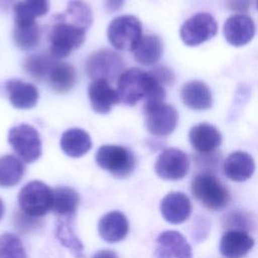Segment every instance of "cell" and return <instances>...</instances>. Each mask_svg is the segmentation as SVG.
<instances>
[{
    "instance_id": "cell-20",
    "label": "cell",
    "mask_w": 258,
    "mask_h": 258,
    "mask_svg": "<svg viewBox=\"0 0 258 258\" xmlns=\"http://www.w3.org/2000/svg\"><path fill=\"white\" fill-rule=\"evenodd\" d=\"M98 231L105 241L116 243L126 237L129 231V223L123 213L113 211L99 220Z\"/></svg>"
},
{
    "instance_id": "cell-8",
    "label": "cell",
    "mask_w": 258,
    "mask_h": 258,
    "mask_svg": "<svg viewBox=\"0 0 258 258\" xmlns=\"http://www.w3.org/2000/svg\"><path fill=\"white\" fill-rule=\"evenodd\" d=\"M8 142L16 154L25 162L37 160L42 152L41 139L37 130L29 124L12 127L8 133Z\"/></svg>"
},
{
    "instance_id": "cell-36",
    "label": "cell",
    "mask_w": 258,
    "mask_h": 258,
    "mask_svg": "<svg viewBox=\"0 0 258 258\" xmlns=\"http://www.w3.org/2000/svg\"><path fill=\"white\" fill-rule=\"evenodd\" d=\"M250 0H228L227 5L232 10L236 11H246L249 7Z\"/></svg>"
},
{
    "instance_id": "cell-25",
    "label": "cell",
    "mask_w": 258,
    "mask_h": 258,
    "mask_svg": "<svg viewBox=\"0 0 258 258\" xmlns=\"http://www.w3.org/2000/svg\"><path fill=\"white\" fill-rule=\"evenodd\" d=\"M50 89L56 93H67L71 91L77 82L75 69L63 61H56L47 77Z\"/></svg>"
},
{
    "instance_id": "cell-17",
    "label": "cell",
    "mask_w": 258,
    "mask_h": 258,
    "mask_svg": "<svg viewBox=\"0 0 258 258\" xmlns=\"http://www.w3.org/2000/svg\"><path fill=\"white\" fill-rule=\"evenodd\" d=\"M254 246V239L241 230H228L220 240V252L226 258L245 256Z\"/></svg>"
},
{
    "instance_id": "cell-4",
    "label": "cell",
    "mask_w": 258,
    "mask_h": 258,
    "mask_svg": "<svg viewBox=\"0 0 258 258\" xmlns=\"http://www.w3.org/2000/svg\"><path fill=\"white\" fill-rule=\"evenodd\" d=\"M53 190L40 180L27 182L19 191L18 204L21 212L32 218H39L52 210Z\"/></svg>"
},
{
    "instance_id": "cell-3",
    "label": "cell",
    "mask_w": 258,
    "mask_h": 258,
    "mask_svg": "<svg viewBox=\"0 0 258 258\" xmlns=\"http://www.w3.org/2000/svg\"><path fill=\"white\" fill-rule=\"evenodd\" d=\"M190 190L201 204L213 211L224 209L230 201L228 188L211 172L197 174L191 180Z\"/></svg>"
},
{
    "instance_id": "cell-16",
    "label": "cell",
    "mask_w": 258,
    "mask_h": 258,
    "mask_svg": "<svg viewBox=\"0 0 258 258\" xmlns=\"http://www.w3.org/2000/svg\"><path fill=\"white\" fill-rule=\"evenodd\" d=\"M188 138L191 146L201 154L214 152L222 143L221 132L209 123H200L191 127Z\"/></svg>"
},
{
    "instance_id": "cell-31",
    "label": "cell",
    "mask_w": 258,
    "mask_h": 258,
    "mask_svg": "<svg viewBox=\"0 0 258 258\" xmlns=\"http://www.w3.org/2000/svg\"><path fill=\"white\" fill-rule=\"evenodd\" d=\"M59 15L86 29L93 23L92 10L83 0H70L66 10Z\"/></svg>"
},
{
    "instance_id": "cell-2",
    "label": "cell",
    "mask_w": 258,
    "mask_h": 258,
    "mask_svg": "<svg viewBox=\"0 0 258 258\" xmlns=\"http://www.w3.org/2000/svg\"><path fill=\"white\" fill-rule=\"evenodd\" d=\"M88 29L55 14L48 33L50 43L49 52L55 58L68 56L73 50L82 45L86 39Z\"/></svg>"
},
{
    "instance_id": "cell-15",
    "label": "cell",
    "mask_w": 258,
    "mask_h": 258,
    "mask_svg": "<svg viewBox=\"0 0 258 258\" xmlns=\"http://www.w3.org/2000/svg\"><path fill=\"white\" fill-rule=\"evenodd\" d=\"M160 212L170 224L183 223L190 216L191 204L188 197L181 191L167 194L160 203Z\"/></svg>"
},
{
    "instance_id": "cell-32",
    "label": "cell",
    "mask_w": 258,
    "mask_h": 258,
    "mask_svg": "<svg viewBox=\"0 0 258 258\" xmlns=\"http://www.w3.org/2000/svg\"><path fill=\"white\" fill-rule=\"evenodd\" d=\"M0 258H27L21 240L15 234L0 235Z\"/></svg>"
},
{
    "instance_id": "cell-21",
    "label": "cell",
    "mask_w": 258,
    "mask_h": 258,
    "mask_svg": "<svg viewBox=\"0 0 258 258\" xmlns=\"http://www.w3.org/2000/svg\"><path fill=\"white\" fill-rule=\"evenodd\" d=\"M180 96L183 104L191 110H207L212 106L211 90L201 81H190L184 84L181 88Z\"/></svg>"
},
{
    "instance_id": "cell-14",
    "label": "cell",
    "mask_w": 258,
    "mask_h": 258,
    "mask_svg": "<svg viewBox=\"0 0 258 258\" xmlns=\"http://www.w3.org/2000/svg\"><path fill=\"white\" fill-rule=\"evenodd\" d=\"M88 95L94 111L100 114H107L112 107L120 102L117 90L108 81L99 79L93 80L88 87Z\"/></svg>"
},
{
    "instance_id": "cell-9",
    "label": "cell",
    "mask_w": 258,
    "mask_h": 258,
    "mask_svg": "<svg viewBox=\"0 0 258 258\" xmlns=\"http://www.w3.org/2000/svg\"><path fill=\"white\" fill-rule=\"evenodd\" d=\"M217 31L216 19L207 12H199L183 22L179 35L184 44L197 46L213 38Z\"/></svg>"
},
{
    "instance_id": "cell-29",
    "label": "cell",
    "mask_w": 258,
    "mask_h": 258,
    "mask_svg": "<svg viewBox=\"0 0 258 258\" xmlns=\"http://www.w3.org/2000/svg\"><path fill=\"white\" fill-rule=\"evenodd\" d=\"M25 167L22 161L11 154L0 157V186L9 187L17 184L22 178Z\"/></svg>"
},
{
    "instance_id": "cell-26",
    "label": "cell",
    "mask_w": 258,
    "mask_h": 258,
    "mask_svg": "<svg viewBox=\"0 0 258 258\" xmlns=\"http://www.w3.org/2000/svg\"><path fill=\"white\" fill-rule=\"evenodd\" d=\"M49 9V0H21L14 7L15 24L35 22V18L45 15Z\"/></svg>"
},
{
    "instance_id": "cell-19",
    "label": "cell",
    "mask_w": 258,
    "mask_h": 258,
    "mask_svg": "<svg viewBox=\"0 0 258 258\" xmlns=\"http://www.w3.org/2000/svg\"><path fill=\"white\" fill-rule=\"evenodd\" d=\"M10 104L17 109L25 110L33 108L38 101L39 94L36 87L32 84L20 80H9L5 84Z\"/></svg>"
},
{
    "instance_id": "cell-5",
    "label": "cell",
    "mask_w": 258,
    "mask_h": 258,
    "mask_svg": "<svg viewBox=\"0 0 258 258\" xmlns=\"http://www.w3.org/2000/svg\"><path fill=\"white\" fill-rule=\"evenodd\" d=\"M97 164L112 175L123 178L130 175L136 165L134 153L120 145H103L96 153Z\"/></svg>"
},
{
    "instance_id": "cell-1",
    "label": "cell",
    "mask_w": 258,
    "mask_h": 258,
    "mask_svg": "<svg viewBox=\"0 0 258 258\" xmlns=\"http://www.w3.org/2000/svg\"><path fill=\"white\" fill-rule=\"evenodd\" d=\"M117 92L120 101L128 106H134L143 101V110L163 103L164 87L150 72L138 68L125 70L117 80Z\"/></svg>"
},
{
    "instance_id": "cell-35",
    "label": "cell",
    "mask_w": 258,
    "mask_h": 258,
    "mask_svg": "<svg viewBox=\"0 0 258 258\" xmlns=\"http://www.w3.org/2000/svg\"><path fill=\"white\" fill-rule=\"evenodd\" d=\"M15 222L16 227L19 231H30L31 229H34L36 226L40 225L41 221L39 218H32L27 215H25L23 212H20L15 216Z\"/></svg>"
},
{
    "instance_id": "cell-10",
    "label": "cell",
    "mask_w": 258,
    "mask_h": 258,
    "mask_svg": "<svg viewBox=\"0 0 258 258\" xmlns=\"http://www.w3.org/2000/svg\"><path fill=\"white\" fill-rule=\"evenodd\" d=\"M147 131L154 136H166L173 132L177 125L178 114L171 105L160 103L143 110Z\"/></svg>"
},
{
    "instance_id": "cell-33",
    "label": "cell",
    "mask_w": 258,
    "mask_h": 258,
    "mask_svg": "<svg viewBox=\"0 0 258 258\" xmlns=\"http://www.w3.org/2000/svg\"><path fill=\"white\" fill-rule=\"evenodd\" d=\"M226 226L230 227V230H241L247 232L249 229V221L244 214L232 213L226 218Z\"/></svg>"
},
{
    "instance_id": "cell-24",
    "label": "cell",
    "mask_w": 258,
    "mask_h": 258,
    "mask_svg": "<svg viewBox=\"0 0 258 258\" xmlns=\"http://www.w3.org/2000/svg\"><path fill=\"white\" fill-rule=\"evenodd\" d=\"M74 218L75 216L57 217L55 237L64 247L70 249L76 258H86L84 246L74 231Z\"/></svg>"
},
{
    "instance_id": "cell-30",
    "label": "cell",
    "mask_w": 258,
    "mask_h": 258,
    "mask_svg": "<svg viewBox=\"0 0 258 258\" xmlns=\"http://www.w3.org/2000/svg\"><path fill=\"white\" fill-rule=\"evenodd\" d=\"M13 40L23 50L35 47L40 40V28L36 22L27 24H15L13 29Z\"/></svg>"
},
{
    "instance_id": "cell-11",
    "label": "cell",
    "mask_w": 258,
    "mask_h": 258,
    "mask_svg": "<svg viewBox=\"0 0 258 258\" xmlns=\"http://www.w3.org/2000/svg\"><path fill=\"white\" fill-rule=\"evenodd\" d=\"M189 168L186 153L177 148H167L157 157L154 169L156 174L167 180H177L184 177Z\"/></svg>"
},
{
    "instance_id": "cell-13",
    "label": "cell",
    "mask_w": 258,
    "mask_h": 258,
    "mask_svg": "<svg viewBox=\"0 0 258 258\" xmlns=\"http://www.w3.org/2000/svg\"><path fill=\"white\" fill-rule=\"evenodd\" d=\"M226 40L233 46H243L250 42L255 34L253 20L245 14H234L224 23Z\"/></svg>"
},
{
    "instance_id": "cell-7",
    "label": "cell",
    "mask_w": 258,
    "mask_h": 258,
    "mask_svg": "<svg viewBox=\"0 0 258 258\" xmlns=\"http://www.w3.org/2000/svg\"><path fill=\"white\" fill-rule=\"evenodd\" d=\"M123 58L110 49H100L92 53L85 64V70L92 80L103 79L110 82L118 80L125 71Z\"/></svg>"
},
{
    "instance_id": "cell-12",
    "label": "cell",
    "mask_w": 258,
    "mask_h": 258,
    "mask_svg": "<svg viewBox=\"0 0 258 258\" xmlns=\"http://www.w3.org/2000/svg\"><path fill=\"white\" fill-rule=\"evenodd\" d=\"M154 258H192L191 248L185 238L177 231L169 230L159 234L156 239Z\"/></svg>"
},
{
    "instance_id": "cell-34",
    "label": "cell",
    "mask_w": 258,
    "mask_h": 258,
    "mask_svg": "<svg viewBox=\"0 0 258 258\" xmlns=\"http://www.w3.org/2000/svg\"><path fill=\"white\" fill-rule=\"evenodd\" d=\"M150 73L154 76V78L164 87V86H170L174 82V74L172 71L166 67L163 66H157L154 67Z\"/></svg>"
},
{
    "instance_id": "cell-23",
    "label": "cell",
    "mask_w": 258,
    "mask_h": 258,
    "mask_svg": "<svg viewBox=\"0 0 258 258\" xmlns=\"http://www.w3.org/2000/svg\"><path fill=\"white\" fill-rule=\"evenodd\" d=\"M163 51V45L161 39L157 35H142L134 49L133 53L136 61L143 66H152L156 63Z\"/></svg>"
},
{
    "instance_id": "cell-39",
    "label": "cell",
    "mask_w": 258,
    "mask_h": 258,
    "mask_svg": "<svg viewBox=\"0 0 258 258\" xmlns=\"http://www.w3.org/2000/svg\"><path fill=\"white\" fill-rule=\"evenodd\" d=\"M3 215H4V205H3L2 200L0 199V220L2 219Z\"/></svg>"
},
{
    "instance_id": "cell-18",
    "label": "cell",
    "mask_w": 258,
    "mask_h": 258,
    "mask_svg": "<svg viewBox=\"0 0 258 258\" xmlns=\"http://www.w3.org/2000/svg\"><path fill=\"white\" fill-rule=\"evenodd\" d=\"M254 159L245 151L232 152L223 163L225 175L234 181H245L249 179L254 173Z\"/></svg>"
},
{
    "instance_id": "cell-38",
    "label": "cell",
    "mask_w": 258,
    "mask_h": 258,
    "mask_svg": "<svg viewBox=\"0 0 258 258\" xmlns=\"http://www.w3.org/2000/svg\"><path fill=\"white\" fill-rule=\"evenodd\" d=\"M124 3V0H106V7L109 11L114 12L119 10Z\"/></svg>"
},
{
    "instance_id": "cell-27",
    "label": "cell",
    "mask_w": 258,
    "mask_h": 258,
    "mask_svg": "<svg viewBox=\"0 0 258 258\" xmlns=\"http://www.w3.org/2000/svg\"><path fill=\"white\" fill-rule=\"evenodd\" d=\"M79 203V195L74 188L69 186H59L53 189L51 211L57 217L75 216Z\"/></svg>"
},
{
    "instance_id": "cell-28",
    "label": "cell",
    "mask_w": 258,
    "mask_h": 258,
    "mask_svg": "<svg viewBox=\"0 0 258 258\" xmlns=\"http://www.w3.org/2000/svg\"><path fill=\"white\" fill-rule=\"evenodd\" d=\"M50 52H40L28 55L23 61L25 73L36 81H42L48 77L50 70L56 62Z\"/></svg>"
},
{
    "instance_id": "cell-40",
    "label": "cell",
    "mask_w": 258,
    "mask_h": 258,
    "mask_svg": "<svg viewBox=\"0 0 258 258\" xmlns=\"http://www.w3.org/2000/svg\"><path fill=\"white\" fill-rule=\"evenodd\" d=\"M256 6H257V9H258V0H256Z\"/></svg>"
},
{
    "instance_id": "cell-37",
    "label": "cell",
    "mask_w": 258,
    "mask_h": 258,
    "mask_svg": "<svg viewBox=\"0 0 258 258\" xmlns=\"http://www.w3.org/2000/svg\"><path fill=\"white\" fill-rule=\"evenodd\" d=\"M92 258H118L117 254L109 249H103L98 251Z\"/></svg>"
},
{
    "instance_id": "cell-6",
    "label": "cell",
    "mask_w": 258,
    "mask_h": 258,
    "mask_svg": "<svg viewBox=\"0 0 258 258\" xmlns=\"http://www.w3.org/2000/svg\"><path fill=\"white\" fill-rule=\"evenodd\" d=\"M107 36L116 49L132 51L142 37L141 22L133 15L118 16L109 24Z\"/></svg>"
},
{
    "instance_id": "cell-22",
    "label": "cell",
    "mask_w": 258,
    "mask_h": 258,
    "mask_svg": "<svg viewBox=\"0 0 258 258\" xmlns=\"http://www.w3.org/2000/svg\"><path fill=\"white\" fill-rule=\"evenodd\" d=\"M60 148L74 158L85 155L92 147V140L88 132L80 128H71L64 131L60 138Z\"/></svg>"
}]
</instances>
